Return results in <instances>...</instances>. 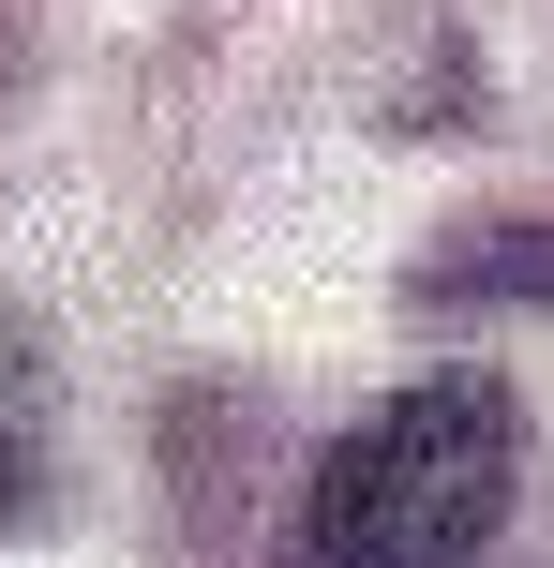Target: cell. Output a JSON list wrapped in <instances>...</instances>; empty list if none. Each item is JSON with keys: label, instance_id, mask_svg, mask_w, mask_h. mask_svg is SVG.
<instances>
[{"label": "cell", "instance_id": "1", "mask_svg": "<svg viewBox=\"0 0 554 568\" xmlns=\"http://www.w3.org/2000/svg\"><path fill=\"white\" fill-rule=\"evenodd\" d=\"M525 479V404L495 374H420L330 434L300 494V568H480Z\"/></svg>", "mask_w": 554, "mask_h": 568}]
</instances>
